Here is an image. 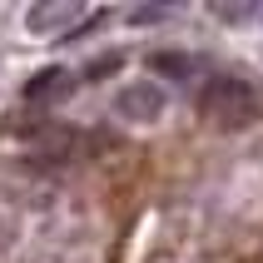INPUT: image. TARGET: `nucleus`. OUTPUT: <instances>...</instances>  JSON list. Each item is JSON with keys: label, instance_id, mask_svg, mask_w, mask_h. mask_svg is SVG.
Masks as SVG:
<instances>
[{"label": "nucleus", "instance_id": "obj_7", "mask_svg": "<svg viewBox=\"0 0 263 263\" xmlns=\"http://www.w3.org/2000/svg\"><path fill=\"white\" fill-rule=\"evenodd\" d=\"M159 15H164L159 5H139V10H134V20H139V25H149V20H159Z\"/></svg>", "mask_w": 263, "mask_h": 263}, {"label": "nucleus", "instance_id": "obj_5", "mask_svg": "<svg viewBox=\"0 0 263 263\" xmlns=\"http://www.w3.org/2000/svg\"><path fill=\"white\" fill-rule=\"evenodd\" d=\"M60 85H65V70H40L35 80H25V89H20V95H25V100H50Z\"/></svg>", "mask_w": 263, "mask_h": 263}, {"label": "nucleus", "instance_id": "obj_6", "mask_svg": "<svg viewBox=\"0 0 263 263\" xmlns=\"http://www.w3.org/2000/svg\"><path fill=\"white\" fill-rule=\"evenodd\" d=\"M119 65H124V55H119V50H115V55H100V60H95V65L85 70V80H104V74H109V70H119Z\"/></svg>", "mask_w": 263, "mask_h": 263}, {"label": "nucleus", "instance_id": "obj_2", "mask_svg": "<svg viewBox=\"0 0 263 263\" xmlns=\"http://www.w3.org/2000/svg\"><path fill=\"white\" fill-rule=\"evenodd\" d=\"M164 89L154 85V80H139V85H124L115 95V115H124L129 124H154V119L164 115Z\"/></svg>", "mask_w": 263, "mask_h": 263}, {"label": "nucleus", "instance_id": "obj_1", "mask_svg": "<svg viewBox=\"0 0 263 263\" xmlns=\"http://www.w3.org/2000/svg\"><path fill=\"white\" fill-rule=\"evenodd\" d=\"M204 115L214 129L234 134V129H253L263 115V100L258 89L249 85V80H238V74H223V80H214V85L204 89Z\"/></svg>", "mask_w": 263, "mask_h": 263}, {"label": "nucleus", "instance_id": "obj_3", "mask_svg": "<svg viewBox=\"0 0 263 263\" xmlns=\"http://www.w3.org/2000/svg\"><path fill=\"white\" fill-rule=\"evenodd\" d=\"M80 20H89V10L85 5H30L25 10V25H30V35H65V30H74Z\"/></svg>", "mask_w": 263, "mask_h": 263}, {"label": "nucleus", "instance_id": "obj_8", "mask_svg": "<svg viewBox=\"0 0 263 263\" xmlns=\"http://www.w3.org/2000/svg\"><path fill=\"white\" fill-rule=\"evenodd\" d=\"M249 15V5H219V20H243Z\"/></svg>", "mask_w": 263, "mask_h": 263}, {"label": "nucleus", "instance_id": "obj_4", "mask_svg": "<svg viewBox=\"0 0 263 263\" xmlns=\"http://www.w3.org/2000/svg\"><path fill=\"white\" fill-rule=\"evenodd\" d=\"M144 65L154 74H169V80H189L194 74V55H179V50H149Z\"/></svg>", "mask_w": 263, "mask_h": 263}]
</instances>
